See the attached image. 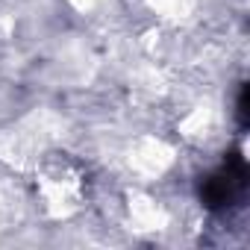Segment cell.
I'll use <instances>...</instances> for the list:
<instances>
[{"instance_id":"1","label":"cell","mask_w":250,"mask_h":250,"mask_svg":"<svg viewBox=\"0 0 250 250\" xmlns=\"http://www.w3.org/2000/svg\"><path fill=\"white\" fill-rule=\"evenodd\" d=\"M197 194H200V203L212 212H227V209L241 206L247 194V162L241 150L227 153L224 162L200 180Z\"/></svg>"},{"instance_id":"2","label":"cell","mask_w":250,"mask_h":250,"mask_svg":"<svg viewBox=\"0 0 250 250\" xmlns=\"http://www.w3.org/2000/svg\"><path fill=\"white\" fill-rule=\"evenodd\" d=\"M235 118H238V130H247V121H250V88H247V83H241V88H238Z\"/></svg>"}]
</instances>
